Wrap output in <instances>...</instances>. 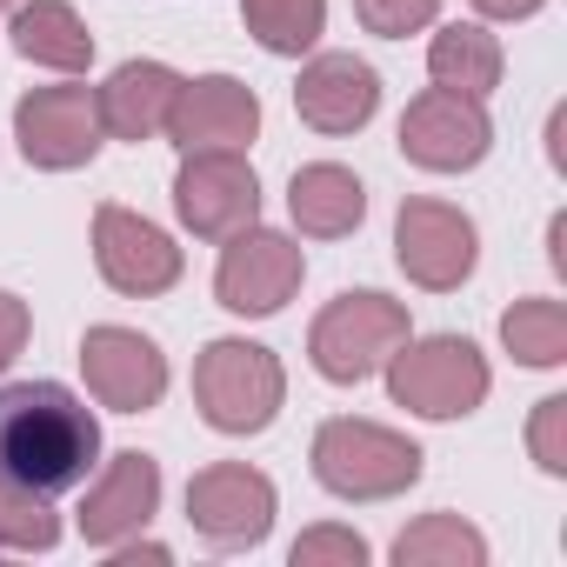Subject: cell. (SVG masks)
<instances>
[{"mask_svg":"<svg viewBox=\"0 0 567 567\" xmlns=\"http://www.w3.org/2000/svg\"><path fill=\"white\" fill-rule=\"evenodd\" d=\"M427 74H434V87H447V94L487 101V94L501 87V74H507V54H501V41H494L481 21H454V28H441V34L427 41Z\"/></svg>","mask_w":567,"mask_h":567,"instance_id":"ffe728a7","label":"cell"},{"mask_svg":"<svg viewBox=\"0 0 567 567\" xmlns=\"http://www.w3.org/2000/svg\"><path fill=\"white\" fill-rule=\"evenodd\" d=\"M94 267L114 295H134V301H154L181 280V247L167 227H154L147 214L134 207H94Z\"/></svg>","mask_w":567,"mask_h":567,"instance_id":"7c38bea8","label":"cell"},{"mask_svg":"<svg viewBox=\"0 0 567 567\" xmlns=\"http://www.w3.org/2000/svg\"><path fill=\"white\" fill-rule=\"evenodd\" d=\"M154 514H161V461L141 454V447H127V454H114L107 474L87 487V501H81V540L107 554V547L134 540Z\"/></svg>","mask_w":567,"mask_h":567,"instance_id":"9a60e30c","label":"cell"},{"mask_svg":"<svg viewBox=\"0 0 567 567\" xmlns=\"http://www.w3.org/2000/svg\"><path fill=\"white\" fill-rule=\"evenodd\" d=\"M494 374H487V354L461 334H427V341H401L388 354V394L394 408L421 414V421H461L487 401Z\"/></svg>","mask_w":567,"mask_h":567,"instance_id":"5b68a950","label":"cell"},{"mask_svg":"<svg viewBox=\"0 0 567 567\" xmlns=\"http://www.w3.org/2000/svg\"><path fill=\"white\" fill-rule=\"evenodd\" d=\"M174 214L187 234L200 240H227L240 227L260 220V181L254 167L240 161V147H207V154H187L181 174H174Z\"/></svg>","mask_w":567,"mask_h":567,"instance_id":"8fae6325","label":"cell"},{"mask_svg":"<svg viewBox=\"0 0 567 567\" xmlns=\"http://www.w3.org/2000/svg\"><path fill=\"white\" fill-rule=\"evenodd\" d=\"M8 34H14V54L34 61V68H54V74H87L94 68V34L68 0H21Z\"/></svg>","mask_w":567,"mask_h":567,"instance_id":"d6986e66","label":"cell"},{"mask_svg":"<svg viewBox=\"0 0 567 567\" xmlns=\"http://www.w3.org/2000/svg\"><path fill=\"white\" fill-rule=\"evenodd\" d=\"M274 514H280V494L260 467L247 461H214L187 481V520L194 534L214 547V554H240V547H260L274 534Z\"/></svg>","mask_w":567,"mask_h":567,"instance_id":"52a82bcc","label":"cell"},{"mask_svg":"<svg viewBox=\"0 0 567 567\" xmlns=\"http://www.w3.org/2000/svg\"><path fill=\"white\" fill-rule=\"evenodd\" d=\"M54 547H61L54 494L0 474V554H54Z\"/></svg>","mask_w":567,"mask_h":567,"instance_id":"603a6c76","label":"cell"},{"mask_svg":"<svg viewBox=\"0 0 567 567\" xmlns=\"http://www.w3.org/2000/svg\"><path fill=\"white\" fill-rule=\"evenodd\" d=\"M487 147H494V121H487V107L474 94L427 87L401 114V154L421 174H467V167L487 161Z\"/></svg>","mask_w":567,"mask_h":567,"instance_id":"30bf717a","label":"cell"},{"mask_svg":"<svg viewBox=\"0 0 567 567\" xmlns=\"http://www.w3.org/2000/svg\"><path fill=\"white\" fill-rule=\"evenodd\" d=\"M14 141L21 161L41 174H74L101 154L107 127H101V101L94 87H34L14 107Z\"/></svg>","mask_w":567,"mask_h":567,"instance_id":"9c48e42d","label":"cell"},{"mask_svg":"<svg viewBox=\"0 0 567 567\" xmlns=\"http://www.w3.org/2000/svg\"><path fill=\"white\" fill-rule=\"evenodd\" d=\"M527 447L540 461V474H567V394H547L527 421Z\"/></svg>","mask_w":567,"mask_h":567,"instance_id":"484cf974","label":"cell"},{"mask_svg":"<svg viewBox=\"0 0 567 567\" xmlns=\"http://www.w3.org/2000/svg\"><path fill=\"white\" fill-rule=\"evenodd\" d=\"M394 260H401V274L414 280V288L454 295L461 280L474 274V260H481V227L454 200L408 194L401 214H394Z\"/></svg>","mask_w":567,"mask_h":567,"instance_id":"ba28073f","label":"cell"},{"mask_svg":"<svg viewBox=\"0 0 567 567\" xmlns=\"http://www.w3.org/2000/svg\"><path fill=\"white\" fill-rule=\"evenodd\" d=\"M288 214H295V227L308 240H341V234H354L368 220V187H361L354 167L315 161V167H301L288 181Z\"/></svg>","mask_w":567,"mask_h":567,"instance_id":"ac0fdd59","label":"cell"},{"mask_svg":"<svg viewBox=\"0 0 567 567\" xmlns=\"http://www.w3.org/2000/svg\"><path fill=\"white\" fill-rule=\"evenodd\" d=\"M280 401H288V368H280L274 348L240 341V334L200 348V361H194V408H200V421L214 434H234V441L260 434V427H274Z\"/></svg>","mask_w":567,"mask_h":567,"instance_id":"3957f363","label":"cell"},{"mask_svg":"<svg viewBox=\"0 0 567 567\" xmlns=\"http://www.w3.org/2000/svg\"><path fill=\"white\" fill-rule=\"evenodd\" d=\"M28 334H34V315H28V301H21V295H8V288H0V374H8V368L21 361Z\"/></svg>","mask_w":567,"mask_h":567,"instance_id":"83f0119b","label":"cell"},{"mask_svg":"<svg viewBox=\"0 0 567 567\" xmlns=\"http://www.w3.org/2000/svg\"><path fill=\"white\" fill-rule=\"evenodd\" d=\"M408 341V301L394 295H374V288H354V295H334L315 328H308V361L321 381L334 388H361L388 368V354Z\"/></svg>","mask_w":567,"mask_h":567,"instance_id":"277c9868","label":"cell"},{"mask_svg":"<svg viewBox=\"0 0 567 567\" xmlns=\"http://www.w3.org/2000/svg\"><path fill=\"white\" fill-rule=\"evenodd\" d=\"M295 114L315 134H361L381 114V74L361 54H315L295 81Z\"/></svg>","mask_w":567,"mask_h":567,"instance_id":"2e32d148","label":"cell"},{"mask_svg":"<svg viewBox=\"0 0 567 567\" xmlns=\"http://www.w3.org/2000/svg\"><path fill=\"white\" fill-rule=\"evenodd\" d=\"M540 8H547V0H474V14H487V21H527Z\"/></svg>","mask_w":567,"mask_h":567,"instance_id":"f1b7e54d","label":"cell"},{"mask_svg":"<svg viewBox=\"0 0 567 567\" xmlns=\"http://www.w3.org/2000/svg\"><path fill=\"white\" fill-rule=\"evenodd\" d=\"M434 14H441V0H354V21L381 41H408L421 28H434Z\"/></svg>","mask_w":567,"mask_h":567,"instance_id":"d4e9b609","label":"cell"},{"mask_svg":"<svg viewBox=\"0 0 567 567\" xmlns=\"http://www.w3.org/2000/svg\"><path fill=\"white\" fill-rule=\"evenodd\" d=\"M101 467V421L61 381L0 388V474L41 494H68Z\"/></svg>","mask_w":567,"mask_h":567,"instance_id":"6da1fadb","label":"cell"},{"mask_svg":"<svg viewBox=\"0 0 567 567\" xmlns=\"http://www.w3.org/2000/svg\"><path fill=\"white\" fill-rule=\"evenodd\" d=\"M0 8H21V0H0Z\"/></svg>","mask_w":567,"mask_h":567,"instance_id":"4dcf8cb0","label":"cell"},{"mask_svg":"<svg viewBox=\"0 0 567 567\" xmlns=\"http://www.w3.org/2000/svg\"><path fill=\"white\" fill-rule=\"evenodd\" d=\"M301 280H308L301 240H288V234H274V227L254 220V227L227 234V247H220L214 301L227 315H240V321H267V315H280V308L301 295Z\"/></svg>","mask_w":567,"mask_h":567,"instance_id":"8992f818","label":"cell"},{"mask_svg":"<svg viewBox=\"0 0 567 567\" xmlns=\"http://www.w3.org/2000/svg\"><path fill=\"white\" fill-rule=\"evenodd\" d=\"M240 21L267 54L301 61L328 34V0H240Z\"/></svg>","mask_w":567,"mask_h":567,"instance_id":"44dd1931","label":"cell"},{"mask_svg":"<svg viewBox=\"0 0 567 567\" xmlns=\"http://www.w3.org/2000/svg\"><path fill=\"white\" fill-rule=\"evenodd\" d=\"M394 560L401 567H487V540L461 514H421L394 540Z\"/></svg>","mask_w":567,"mask_h":567,"instance_id":"7402d4cb","label":"cell"},{"mask_svg":"<svg viewBox=\"0 0 567 567\" xmlns=\"http://www.w3.org/2000/svg\"><path fill=\"white\" fill-rule=\"evenodd\" d=\"M260 134V94L234 74H200L181 81V101L167 114V141L181 154H207V147H247Z\"/></svg>","mask_w":567,"mask_h":567,"instance_id":"5bb4252c","label":"cell"},{"mask_svg":"<svg viewBox=\"0 0 567 567\" xmlns=\"http://www.w3.org/2000/svg\"><path fill=\"white\" fill-rule=\"evenodd\" d=\"M81 374H87V394L114 414H147L167 394V354L134 328H87Z\"/></svg>","mask_w":567,"mask_h":567,"instance_id":"4fadbf2b","label":"cell"},{"mask_svg":"<svg viewBox=\"0 0 567 567\" xmlns=\"http://www.w3.org/2000/svg\"><path fill=\"white\" fill-rule=\"evenodd\" d=\"M315 481L334 494V501H394L421 481L427 454L421 441L381 427V421H361V414H334L321 421L315 434Z\"/></svg>","mask_w":567,"mask_h":567,"instance_id":"7a4b0ae2","label":"cell"},{"mask_svg":"<svg viewBox=\"0 0 567 567\" xmlns=\"http://www.w3.org/2000/svg\"><path fill=\"white\" fill-rule=\"evenodd\" d=\"M501 341L520 368H560L567 361V308L560 301H514L501 315Z\"/></svg>","mask_w":567,"mask_h":567,"instance_id":"cb8c5ba5","label":"cell"},{"mask_svg":"<svg viewBox=\"0 0 567 567\" xmlns=\"http://www.w3.org/2000/svg\"><path fill=\"white\" fill-rule=\"evenodd\" d=\"M547 260H554V274H567V214L547 220Z\"/></svg>","mask_w":567,"mask_h":567,"instance_id":"f546056e","label":"cell"},{"mask_svg":"<svg viewBox=\"0 0 567 567\" xmlns=\"http://www.w3.org/2000/svg\"><path fill=\"white\" fill-rule=\"evenodd\" d=\"M321 560H341V567H361L368 560V540L354 527H315L295 540V567H321Z\"/></svg>","mask_w":567,"mask_h":567,"instance_id":"4316f807","label":"cell"},{"mask_svg":"<svg viewBox=\"0 0 567 567\" xmlns=\"http://www.w3.org/2000/svg\"><path fill=\"white\" fill-rule=\"evenodd\" d=\"M94 101H101V127L114 141H134L141 147V141L167 134V114L181 101V74L167 61H121L107 74V87H94Z\"/></svg>","mask_w":567,"mask_h":567,"instance_id":"e0dca14e","label":"cell"}]
</instances>
